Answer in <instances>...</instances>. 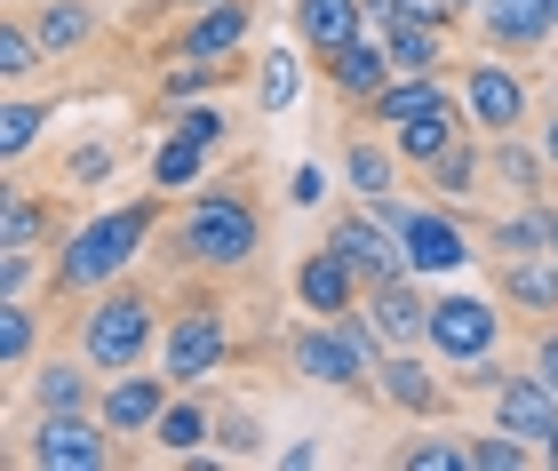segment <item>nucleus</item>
<instances>
[{"label":"nucleus","mask_w":558,"mask_h":471,"mask_svg":"<svg viewBox=\"0 0 558 471\" xmlns=\"http://www.w3.org/2000/svg\"><path fill=\"white\" fill-rule=\"evenodd\" d=\"M160 201H168V192L88 216V225L64 240V256H57V271H48V288H57V295H96V288L129 280V264L144 256V240L160 232Z\"/></svg>","instance_id":"nucleus-1"},{"label":"nucleus","mask_w":558,"mask_h":471,"mask_svg":"<svg viewBox=\"0 0 558 471\" xmlns=\"http://www.w3.org/2000/svg\"><path fill=\"white\" fill-rule=\"evenodd\" d=\"M175 256H184L192 271H247L264 256V208L247 201V192H192L184 225H175Z\"/></svg>","instance_id":"nucleus-2"},{"label":"nucleus","mask_w":558,"mask_h":471,"mask_svg":"<svg viewBox=\"0 0 558 471\" xmlns=\"http://www.w3.org/2000/svg\"><path fill=\"white\" fill-rule=\"evenodd\" d=\"M151 343H160V295L136 288V280L96 288V304L81 312V360L96 367V376H129V367H144Z\"/></svg>","instance_id":"nucleus-3"},{"label":"nucleus","mask_w":558,"mask_h":471,"mask_svg":"<svg viewBox=\"0 0 558 471\" xmlns=\"http://www.w3.org/2000/svg\"><path fill=\"white\" fill-rule=\"evenodd\" d=\"M232 360V336H223V304H208V295H192L184 312H168V328H160V367H168V384H208L216 367Z\"/></svg>","instance_id":"nucleus-4"},{"label":"nucleus","mask_w":558,"mask_h":471,"mask_svg":"<svg viewBox=\"0 0 558 471\" xmlns=\"http://www.w3.org/2000/svg\"><path fill=\"white\" fill-rule=\"evenodd\" d=\"M24 463H33V471H105L112 463V424H105V415H88V408L40 415Z\"/></svg>","instance_id":"nucleus-5"},{"label":"nucleus","mask_w":558,"mask_h":471,"mask_svg":"<svg viewBox=\"0 0 558 471\" xmlns=\"http://www.w3.org/2000/svg\"><path fill=\"white\" fill-rule=\"evenodd\" d=\"M295 376L336 384V391H367L375 360H367V343L351 336L343 319H312V328H295Z\"/></svg>","instance_id":"nucleus-6"},{"label":"nucleus","mask_w":558,"mask_h":471,"mask_svg":"<svg viewBox=\"0 0 558 471\" xmlns=\"http://www.w3.org/2000/svg\"><path fill=\"white\" fill-rule=\"evenodd\" d=\"M327 247L360 271L367 288H384V280H408V247H399V232L384 225L375 208H351V216H336L327 225Z\"/></svg>","instance_id":"nucleus-7"},{"label":"nucleus","mask_w":558,"mask_h":471,"mask_svg":"<svg viewBox=\"0 0 558 471\" xmlns=\"http://www.w3.org/2000/svg\"><path fill=\"white\" fill-rule=\"evenodd\" d=\"M495 336H502V312L487 304V295H430V343L423 352L463 367V360H487Z\"/></svg>","instance_id":"nucleus-8"},{"label":"nucleus","mask_w":558,"mask_h":471,"mask_svg":"<svg viewBox=\"0 0 558 471\" xmlns=\"http://www.w3.org/2000/svg\"><path fill=\"white\" fill-rule=\"evenodd\" d=\"M360 295H367V280L336 256V247H303V256H295V304L312 319H343Z\"/></svg>","instance_id":"nucleus-9"},{"label":"nucleus","mask_w":558,"mask_h":471,"mask_svg":"<svg viewBox=\"0 0 558 471\" xmlns=\"http://www.w3.org/2000/svg\"><path fill=\"white\" fill-rule=\"evenodd\" d=\"M463 112H471L478 136H519V120H526V81H519V72H502V64H471V72H463Z\"/></svg>","instance_id":"nucleus-10"},{"label":"nucleus","mask_w":558,"mask_h":471,"mask_svg":"<svg viewBox=\"0 0 558 471\" xmlns=\"http://www.w3.org/2000/svg\"><path fill=\"white\" fill-rule=\"evenodd\" d=\"M247 33H256V0H208V9L175 33L168 57H208V64H223L232 48H247Z\"/></svg>","instance_id":"nucleus-11"},{"label":"nucleus","mask_w":558,"mask_h":471,"mask_svg":"<svg viewBox=\"0 0 558 471\" xmlns=\"http://www.w3.org/2000/svg\"><path fill=\"white\" fill-rule=\"evenodd\" d=\"M367 319L384 328L391 352H423V343H430V295L415 288V271H408V280L367 288Z\"/></svg>","instance_id":"nucleus-12"},{"label":"nucleus","mask_w":558,"mask_h":471,"mask_svg":"<svg viewBox=\"0 0 558 471\" xmlns=\"http://www.w3.org/2000/svg\"><path fill=\"white\" fill-rule=\"evenodd\" d=\"M399 247H408V271L430 280V271H463L471 247H463V225L439 208H408V225H399Z\"/></svg>","instance_id":"nucleus-13"},{"label":"nucleus","mask_w":558,"mask_h":471,"mask_svg":"<svg viewBox=\"0 0 558 471\" xmlns=\"http://www.w3.org/2000/svg\"><path fill=\"white\" fill-rule=\"evenodd\" d=\"M391 48H384V33H360V40H343L336 57H327V88L343 96V105H375V96L391 88Z\"/></svg>","instance_id":"nucleus-14"},{"label":"nucleus","mask_w":558,"mask_h":471,"mask_svg":"<svg viewBox=\"0 0 558 471\" xmlns=\"http://www.w3.org/2000/svg\"><path fill=\"white\" fill-rule=\"evenodd\" d=\"M487 400H495V424H502V432H519V439H535V448L558 432V391L535 376V367H526V376H502Z\"/></svg>","instance_id":"nucleus-15"},{"label":"nucleus","mask_w":558,"mask_h":471,"mask_svg":"<svg viewBox=\"0 0 558 471\" xmlns=\"http://www.w3.org/2000/svg\"><path fill=\"white\" fill-rule=\"evenodd\" d=\"M160 408H168V367H160V376H136V367H129V376H112L105 400H96V415H105L120 439H151Z\"/></svg>","instance_id":"nucleus-16"},{"label":"nucleus","mask_w":558,"mask_h":471,"mask_svg":"<svg viewBox=\"0 0 558 471\" xmlns=\"http://www.w3.org/2000/svg\"><path fill=\"white\" fill-rule=\"evenodd\" d=\"M495 288H502V312L550 319V312H558V256H550V247H543V256H502Z\"/></svg>","instance_id":"nucleus-17"},{"label":"nucleus","mask_w":558,"mask_h":471,"mask_svg":"<svg viewBox=\"0 0 558 471\" xmlns=\"http://www.w3.org/2000/svg\"><path fill=\"white\" fill-rule=\"evenodd\" d=\"M463 136H478L471 112H463V96L439 105V112H423V120H408V129H391V144H399V160H408V168H439Z\"/></svg>","instance_id":"nucleus-18"},{"label":"nucleus","mask_w":558,"mask_h":471,"mask_svg":"<svg viewBox=\"0 0 558 471\" xmlns=\"http://www.w3.org/2000/svg\"><path fill=\"white\" fill-rule=\"evenodd\" d=\"M24 16H33V33H40L48 57H81V48L105 40V16H96V0H33Z\"/></svg>","instance_id":"nucleus-19"},{"label":"nucleus","mask_w":558,"mask_h":471,"mask_svg":"<svg viewBox=\"0 0 558 471\" xmlns=\"http://www.w3.org/2000/svg\"><path fill=\"white\" fill-rule=\"evenodd\" d=\"M288 16H295V40L312 48L319 64L336 57L343 40H360V33H367V9H360V0H295Z\"/></svg>","instance_id":"nucleus-20"},{"label":"nucleus","mask_w":558,"mask_h":471,"mask_svg":"<svg viewBox=\"0 0 558 471\" xmlns=\"http://www.w3.org/2000/svg\"><path fill=\"white\" fill-rule=\"evenodd\" d=\"M375 391H384L399 415H439V408H447L439 376H430L415 352H384V360H375Z\"/></svg>","instance_id":"nucleus-21"},{"label":"nucleus","mask_w":558,"mask_h":471,"mask_svg":"<svg viewBox=\"0 0 558 471\" xmlns=\"http://www.w3.org/2000/svg\"><path fill=\"white\" fill-rule=\"evenodd\" d=\"M478 24H487V48H543L558 33V0H487Z\"/></svg>","instance_id":"nucleus-22"},{"label":"nucleus","mask_w":558,"mask_h":471,"mask_svg":"<svg viewBox=\"0 0 558 471\" xmlns=\"http://www.w3.org/2000/svg\"><path fill=\"white\" fill-rule=\"evenodd\" d=\"M439 105H454V88L439 81V72H399V81L367 105V120H384V129H408V120L439 112Z\"/></svg>","instance_id":"nucleus-23"},{"label":"nucleus","mask_w":558,"mask_h":471,"mask_svg":"<svg viewBox=\"0 0 558 471\" xmlns=\"http://www.w3.org/2000/svg\"><path fill=\"white\" fill-rule=\"evenodd\" d=\"M343 184L360 192V201H384L399 184V144H375V136H351L343 144Z\"/></svg>","instance_id":"nucleus-24"},{"label":"nucleus","mask_w":558,"mask_h":471,"mask_svg":"<svg viewBox=\"0 0 558 471\" xmlns=\"http://www.w3.org/2000/svg\"><path fill=\"white\" fill-rule=\"evenodd\" d=\"M384 48H391L399 72H439V64H447V24L399 16V24H384Z\"/></svg>","instance_id":"nucleus-25"},{"label":"nucleus","mask_w":558,"mask_h":471,"mask_svg":"<svg viewBox=\"0 0 558 471\" xmlns=\"http://www.w3.org/2000/svg\"><path fill=\"white\" fill-rule=\"evenodd\" d=\"M208 439H216V415L199 400H168L160 424H151V448H160V456H199Z\"/></svg>","instance_id":"nucleus-26"},{"label":"nucleus","mask_w":558,"mask_h":471,"mask_svg":"<svg viewBox=\"0 0 558 471\" xmlns=\"http://www.w3.org/2000/svg\"><path fill=\"white\" fill-rule=\"evenodd\" d=\"M57 232V192H9L0 208V247H40Z\"/></svg>","instance_id":"nucleus-27"},{"label":"nucleus","mask_w":558,"mask_h":471,"mask_svg":"<svg viewBox=\"0 0 558 471\" xmlns=\"http://www.w3.org/2000/svg\"><path fill=\"white\" fill-rule=\"evenodd\" d=\"M295 96H303V57H295V48H264V57H256V112L279 120Z\"/></svg>","instance_id":"nucleus-28"},{"label":"nucleus","mask_w":558,"mask_h":471,"mask_svg":"<svg viewBox=\"0 0 558 471\" xmlns=\"http://www.w3.org/2000/svg\"><path fill=\"white\" fill-rule=\"evenodd\" d=\"M88 376H96L88 360H48V367H33V408H40V415L88 408Z\"/></svg>","instance_id":"nucleus-29"},{"label":"nucleus","mask_w":558,"mask_h":471,"mask_svg":"<svg viewBox=\"0 0 558 471\" xmlns=\"http://www.w3.org/2000/svg\"><path fill=\"white\" fill-rule=\"evenodd\" d=\"M208 177V144H192L184 129H175L160 153H151V192H168V201H184V184Z\"/></svg>","instance_id":"nucleus-30"},{"label":"nucleus","mask_w":558,"mask_h":471,"mask_svg":"<svg viewBox=\"0 0 558 471\" xmlns=\"http://www.w3.org/2000/svg\"><path fill=\"white\" fill-rule=\"evenodd\" d=\"M487 168H495V177L519 192V201H543V177H550V160H543V153H526L519 136H487Z\"/></svg>","instance_id":"nucleus-31"},{"label":"nucleus","mask_w":558,"mask_h":471,"mask_svg":"<svg viewBox=\"0 0 558 471\" xmlns=\"http://www.w3.org/2000/svg\"><path fill=\"white\" fill-rule=\"evenodd\" d=\"M550 216L558 208H543V201H526L519 216H495V232H487L495 240V264L502 256H543V247H550Z\"/></svg>","instance_id":"nucleus-32"},{"label":"nucleus","mask_w":558,"mask_h":471,"mask_svg":"<svg viewBox=\"0 0 558 471\" xmlns=\"http://www.w3.org/2000/svg\"><path fill=\"white\" fill-rule=\"evenodd\" d=\"M423 177L439 184L447 201H471V192H478V177H487V136H478V144L463 136V144H454V153H447L439 168H423Z\"/></svg>","instance_id":"nucleus-33"},{"label":"nucleus","mask_w":558,"mask_h":471,"mask_svg":"<svg viewBox=\"0 0 558 471\" xmlns=\"http://www.w3.org/2000/svg\"><path fill=\"white\" fill-rule=\"evenodd\" d=\"M33 343H40V319H33V304H24V295H9V304H0V367H16L33 360Z\"/></svg>","instance_id":"nucleus-34"},{"label":"nucleus","mask_w":558,"mask_h":471,"mask_svg":"<svg viewBox=\"0 0 558 471\" xmlns=\"http://www.w3.org/2000/svg\"><path fill=\"white\" fill-rule=\"evenodd\" d=\"M40 120H48V105H33V96H9V105H0V153L24 160V153L40 144Z\"/></svg>","instance_id":"nucleus-35"},{"label":"nucleus","mask_w":558,"mask_h":471,"mask_svg":"<svg viewBox=\"0 0 558 471\" xmlns=\"http://www.w3.org/2000/svg\"><path fill=\"white\" fill-rule=\"evenodd\" d=\"M463 463H471V471H519V463H526V439L502 432V424H495V432H471V439H463Z\"/></svg>","instance_id":"nucleus-36"},{"label":"nucleus","mask_w":558,"mask_h":471,"mask_svg":"<svg viewBox=\"0 0 558 471\" xmlns=\"http://www.w3.org/2000/svg\"><path fill=\"white\" fill-rule=\"evenodd\" d=\"M40 57H48V48H40V33H33V16H0V72L24 81Z\"/></svg>","instance_id":"nucleus-37"},{"label":"nucleus","mask_w":558,"mask_h":471,"mask_svg":"<svg viewBox=\"0 0 558 471\" xmlns=\"http://www.w3.org/2000/svg\"><path fill=\"white\" fill-rule=\"evenodd\" d=\"M112 168H120V144H72V153H64V184L88 192V184H105Z\"/></svg>","instance_id":"nucleus-38"},{"label":"nucleus","mask_w":558,"mask_h":471,"mask_svg":"<svg viewBox=\"0 0 558 471\" xmlns=\"http://www.w3.org/2000/svg\"><path fill=\"white\" fill-rule=\"evenodd\" d=\"M216 448H223V456H240V463L256 456V448H264V424H256V408H223V415H216Z\"/></svg>","instance_id":"nucleus-39"},{"label":"nucleus","mask_w":558,"mask_h":471,"mask_svg":"<svg viewBox=\"0 0 558 471\" xmlns=\"http://www.w3.org/2000/svg\"><path fill=\"white\" fill-rule=\"evenodd\" d=\"M391 463L399 471H454V463H463V439H408Z\"/></svg>","instance_id":"nucleus-40"},{"label":"nucleus","mask_w":558,"mask_h":471,"mask_svg":"<svg viewBox=\"0 0 558 471\" xmlns=\"http://www.w3.org/2000/svg\"><path fill=\"white\" fill-rule=\"evenodd\" d=\"M175 129H184L192 144H208V153H216V144H223V112H216V105H175Z\"/></svg>","instance_id":"nucleus-41"},{"label":"nucleus","mask_w":558,"mask_h":471,"mask_svg":"<svg viewBox=\"0 0 558 471\" xmlns=\"http://www.w3.org/2000/svg\"><path fill=\"white\" fill-rule=\"evenodd\" d=\"M327 192H336V184H327V168H319V160H303L295 177H288V201H295V208H319Z\"/></svg>","instance_id":"nucleus-42"},{"label":"nucleus","mask_w":558,"mask_h":471,"mask_svg":"<svg viewBox=\"0 0 558 471\" xmlns=\"http://www.w3.org/2000/svg\"><path fill=\"white\" fill-rule=\"evenodd\" d=\"M535 376L558 391V319H543V336H535Z\"/></svg>","instance_id":"nucleus-43"},{"label":"nucleus","mask_w":558,"mask_h":471,"mask_svg":"<svg viewBox=\"0 0 558 471\" xmlns=\"http://www.w3.org/2000/svg\"><path fill=\"white\" fill-rule=\"evenodd\" d=\"M360 9H367L375 33H384V24H399V9H408V0H360Z\"/></svg>","instance_id":"nucleus-44"},{"label":"nucleus","mask_w":558,"mask_h":471,"mask_svg":"<svg viewBox=\"0 0 558 471\" xmlns=\"http://www.w3.org/2000/svg\"><path fill=\"white\" fill-rule=\"evenodd\" d=\"M543 160L558 168V120H543Z\"/></svg>","instance_id":"nucleus-45"},{"label":"nucleus","mask_w":558,"mask_h":471,"mask_svg":"<svg viewBox=\"0 0 558 471\" xmlns=\"http://www.w3.org/2000/svg\"><path fill=\"white\" fill-rule=\"evenodd\" d=\"M535 456H543V463H558V432H550V439H543V448H535Z\"/></svg>","instance_id":"nucleus-46"},{"label":"nucleus","mask_w":558,"mask_h":471,"mask_svg":"<svg viewBox=\"0 0 558 471\" xmlns=\"http://www.w3.org/2000/svg\"><path fill=\"white\" fill-rule=\"evenodd\" d=\"M454 9H487V0H454Z\"/></svg>","instance_id":"nucleus-47"},{"label":"nucleus","mask_w":558,"mask_h":471,"mask_svg":"<svg viewBox=\"0 0 558 471\" xmlns=\"http://www.w3.org/2000/svg\"><path fill=\"white\" fill-rule=\"evenodd\" d=\"M184 9H208V0H184Z\"/></svg>","instance_id":"nucleus-48"}]
</instances>
